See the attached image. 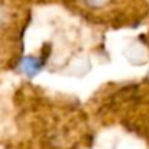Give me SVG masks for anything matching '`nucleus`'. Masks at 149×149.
Instances as JSON below:
<instances>
[{"instance_id": "f257e3e1", "label": "nucleus", "mask_w": 149, "mask_h": 149, "mask_svg": "<svg viewBox=\"0 0 149 149\" xmlns=\"http://www.w3.org/2000/svg\"><path fill=\"white\" fill-rule=\"evenodd\" d=\"M86 20L111 28L136 26L148 13L149 0H62Z\"/></svg>"}, {"instance_id": "f03ea898", "label": "nucleus", "mask_w": 149, "mask_h": 149, "mask_svg": "<svg viewBox=\"0 0 149 149\" xmlns=\"http://www.w3.org/2000/svg\"><path fill=\"white\" fill-rule=\"evenodd\" d=\"M32 3L33 0H0V67H12L19 61Z\"/></svg>"}]
</instances>
